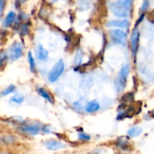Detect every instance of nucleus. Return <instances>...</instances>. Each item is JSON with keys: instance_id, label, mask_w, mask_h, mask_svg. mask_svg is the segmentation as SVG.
Returning a JSON list of instances; mask_svg holds the SVG:
<instances>
[{"instance_id": "9", "label": "nucleus", "mask_w": 154, "mask_h": 154, "mask_svg": "<svg viewBox=\"0 0 154 154\" xmlns=\"http://www.w3.org/2000/svg\"><path fill=\"white\" fill-rule=\"evenodd\" d=\"M108 27H117V28L127 29L129 26V21L128 20H113L107 23Z\"/></svg>"}, {"instance_id": "10", "label": "nucleus", "mask_w": 154, "mask_h": 154, "mask_svg": "<svg viewBox=\"0 0 154 154\" xmlns=\"http://www.w3.org/2000/svg\"><path fill=\"white\" fill-rule=\"evenodd\" d=\"M36 56L40 61L45 62L48 58V51L42 45H39L36 48Z\"/></svg>"}, {"instance_id": "1", "label": "nucleus", "mask_w": 154, "mask_h": 154, "mask_svg": "<svg viewBox=\"0 0 154 154\" xmlns=\"http://www.w3.org/2000/svg\"><path fill=\"white\" fill-rule=\"evenodd\" d=\"M128 74H129V66L128 65L124 66L119 71L118 78L115 81V85H116V90L118 92H122L125 88Z\"/></svg>"}, {"instance_id": "21", "label": "nucleus", "mask_w": 154, "mask_h": 154, "mask_svg": "<svg viewBox=\"0 0 154 154\" xmlns=\"http://www.w3.org/2000/svg\"><path fill=\"white\" fill-rule=\"evenodd\" d=\"M78 138H79V139L81 140V141H90V139H91L90 135H88V134H86V133H85V132H81V133L79 134Z\"/></svg>"}, {"instance_id": "6", "label": "nucleus", "mask_w": 154, "mask_h": 154, "mask_svg": "<svg viewBox=\"0 0 154 154\" xmlns=\"http://www.w3.org/2000/svg\"><path fill=\"white\" fill-rule=\"evenodd\" d=\"M139 38H140V32H139L138 29H134L131 36V50L134 57L136 56L137 50H138Z\"/></svg>"}, {"instance_id": "14", "label": "nucleus", "mask_w": 154, "mask_h": 154, "mask_svg": "<svg viewBox=\"0 0 154 154\" xmlns=\"http://www.w3.org/2000/svg\"><path fill=\"white\" fill-rule=\"evenodd\" d=\"M37 92L39 93V95L40 96H42V98L45 99L46 101H48L50 103H53L54 102V99H53L52 96L46 90H45L42 87H40V88L37 89Z\"/></svg>"}, {"instance_id": "3", "label": "nucleus", "mask_w": 154, "mask_h": 154, "mask_svg": "<svg viewBox=\"0 0 154 154\" xmlns=\"http://www.w3.org/2000/svg\"><path fill=\"white\" fill-rule=\"evenodd\" d=\"M41 125L39 124H21L18 126V130L22 133L30 135H36L39 132H42Z\"/></svg>"}, {"instance_id": "4", "label": "nucleus", "mask_w": 154, "mask_h": 154, "mask_svg": "<svg viewBox=\"0 0 154 154\" xmlns=\"http://www.w3.org/2000/svg\"><path fill=\"white\" fill-rule=\"evenodd\" d=\"M23 45L22 44L18 42H14L10 46L8 52V58L11 61H15L18 60L23 54Z\"/></svg>"}, {"instance_id": "8", "label": "nucleus", "mask_w": 154, "mask_h": 154, "mask_svg": "<svg viewBox=\"0 0 154 154\" xmlns=\"http://www.w3.org/2000/svg\"><path fill=\"white\" fill-rule=\"evenodd\" d=\"M45 147L49 150H57L65 148L66 144L57 140L49 139L45 142Z\"/></svg>"}, {"instance_id": "5", "label": "nucleus", "mask_w": 154, "mask_h": 154, "mask_svg": "<svg viewBox=\"0 0 154 154\" xmlns=\"http://www.w3.org/2000/svg\"><path fill=\"white\" fill-rule=\"evenodd\" d=\"M110 35L113 41L119 44H125L126 42L127 34L123 30L119 29H111L110 30Z\"/></svg>"}, {"instance_id": "27", "label": "nucleus", "mask_w": 154, "mask_h": 154, "mask_svg": "<svg viewBox=\"0 0 154 154\" xmlns=\"http://www.w3.org/2000/svg\"><path fill=\"white\" fill-rule=\"evenodd\" d=\"M152 118L154 119V110L152 111Z\"/></svg>"}, {"instance_id": "26", "label": "nucleus", "mask_w": 154, "mask_h": 154, "mask_svg": "<svg viewBox=\"0 0 154 154\" xmlns=\"http://www.w3.org/2000/svg\"><path fill=\"white\" fill-rule=\"evenodd\" d=\"M0 154H14V153H9V152H5V151H2V150H0Z\"/></svg>"}, {"instance_id": "7", "label": "nucleus", "mask_w": 154, "mask_h": 154, "mask_svg": "<svg viewBox=\"0 0 154 154\" xmlns=\"http://www.w3.org/2000/svg\"><path fill=\"white\" fill-rule=\"evenodd\" d=\"M110 8L112 13L119 17H127L129 14V11L122 8L118 5L116 2H113L110 5Z\"/></svg>"}, {"instance_id": "12", "label": "nucleus", "mask_w": 154, "mask_h": 154, "mask_svg": "<svg viewBox=\"0 0 154 154\" xmlns=\"http://www.w3.org/2000/svg\"><path fill=\"white\" fill-rule=\"evenodd\" d=\"M100 109V104L97 100H92L87 102L85 106V110L88 113H94Z\"/></svg>"}, {"instance_id": "20", "label": "nucleus", "mask_w": 154, "mask_h": 154, "mask_svg": "<svg viewBox=\"0 0 154 154\" xmlns=\"http://www.w3.org/2000/svg\"><path fill=\"white\" fill-rule=\"evenodd\" d=\"M28 63L29 65H30V69L32 72H35L36 70V63H35V60L33 57V54H32L31 52L28 53Z\"/></svg>"}, {"instance_id": "23", "label": "nucleus", "mask_w": 154, "mask_h": 154, "mask_svg": "<svg viewBox=\"0 0 154 154\" xmlns=\"http://www.w3.org/2000/svg\"><path fill=\"white\" fill-rule=\"evenodd\" d=\"M148 7H149V2H148V0H143V3H142L141 5V7H140V12H141L142 14L144 13V12L147 10Z\"/></svg>"}, {"instance_id": "2", "label": "nucleus", "mask_w": 154, "mask_h": 154, "mask_svg": "<svg viewBox=\"0 0 154 154\" xmlns=\"http://www.w3.org/2000/svg\"><path fill=\"white\" fill-rule=\"evenodd\" d=\"M64 63L62 60H59L55 63L52 69L50 70L49 73L48 75V79L50 82L54 83L58 80V78L61 76L64 71Z\"/></svg>"}, {"instance_id": "13", "label": "nucleus", "mask_w": 154, "mask_h": 154, "mask_svg": "<svg viewBox=\"0 0 154 154\" xmlns=\"http://www.w3.org/2000/svg\"><path fill=\"white\" fill-rule=\"evenodd\" d=\"M142 132H143V129L140 126H133L128 129L127 134L131 138H136V137L140 136Z\"/></svg>"}, {"instance_id": "19", "label": "nucleus", "mask_w": 154, "mask_h": 154, "mask_svg": "<svg viewBox=\"0 0 154 154\" xmlns=\"http://www.w3.org/2000/svg\"><path fill=\"white\" fill-rule=\"evenodd\" d=\"M24 96L21 94L14 95V96H12L10 99V102L15 104H21L22 102H24Z\"/></svg>"}, {"instance_id": "15", "label": "nucleus", "mask_w": 154, "mask_h": 154, "mask_svg": "<svg viewBox=\"0 0 154 154\" xmlns=\"http://www.w3.org/2000/svg\"><path fill=\"white\" fill-rule=\"evenodd\" d=\"M16 141V138L13 135H3L0 137V144H11Z\"/></svg>"}, {"instance_id": "25", "label": "nucleus", "mask_w": 154, "mask_h": 154, "mask_svg": "<svg viewBox=\"0 0 154 154\" xmlns=\"http://www.w3.org/2000/svg\"><path fill=\"white\" fill-rule=\"evenodd\" d=\"M147 20L152 23H154V11H152L147 14Z\"/></svg>"}, {"instance_id": "18", "label": "nucleus", "mask_w": 154, "mask_h": 154, "mask_svg": "<svg viewBox=\"0 0 154 154\" xmlns=\"http://www.w3.org/2000/svg\"><path fill=\"white\" fill-rule=\"evenodd\" d=\"M16 90V87L13 84H11L8 87H7L6 88H5L2 91H1L0 93V96L1 97H5V96H7L8 95H10L11 93H13Z\"/></svg>"}, {"instance_id": "24", "label": "nucleus", "mask_w": 154, "mask_h": 154, "mask_svg": "<svg viewBox=\"0 0 154 154\" xmlns=\"http://www.w3.org/2000/svg\"><path fill=\"white\" fill-rule=\"evenodd\" d=\"M82 62V54L80 52L77 53L76 55H75V65H79Z\"/></svg>"}, {"instance_id": "11", "label": "nucleus", "mask_w": 154, "mask_h": 154, "mask_svg": "<svg viewBox=\"0 0 154 154\" xmlns=\"http://www.w3.org/2000/svg\"><path fill=\"white\" fill-rule=\"evenodd\" d=\"M15 19H16V14L14 11H9L3 20L2 26L5 28H8L14 23Z\"/></svg>"}, {"instance_id": "16", "label": "nucleus", "mask_w": 154, "mask_h": 154, "mask_svg": "<svg viewBox=\"0 0 154 154\" xmlns=\"http://www.w3.org/2000/svg\"><path fill=\"white\" fill-rule=\"evenodd\" d=\"M133 0H117L116 2V4L119 6H120L122 8L125 9V10L130 11L131 8V5H132Z\"/></svg>"}, {"instance_id": "17", "label": "nucleus", "mask_w": 154, "mask_h": 154, "mask_svg": "<svg viewBox=\"0 0 154 154\" xmlns=\"http://www.w3.org/2000/svg\"><path fill=\"white\" fill-rule=\"evenodd\" d=\"M116 146H117L120 150H123V151H128V149H129V144H128V140L126 139L120 138V139L118 141Z\"/></svg>"}, {"instance_id": "22", "label": "nucleus", "mask_w": 154, "mask_h": 154, "mask_svg": "<svg viewBox=\"0 0 154 154\" xmlns=\"http://www.w3.org/2000/svg\"><path fill=\"white\" fill-rule=\"evenodd\" d=\"M8 58V56L5 53H1L0 54V69L3 66L4 63H5V61L7 60V59Z\"/></svg>"}]
</instances>
